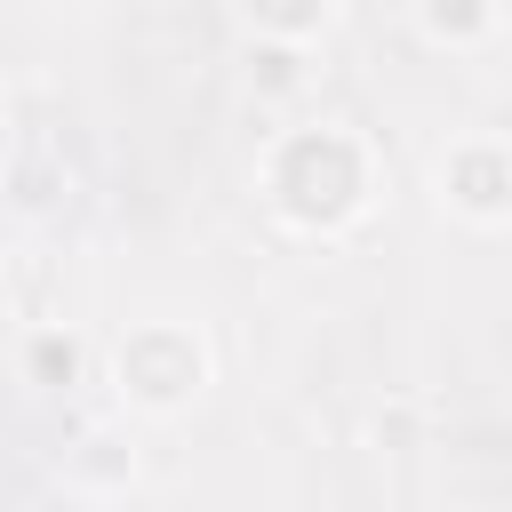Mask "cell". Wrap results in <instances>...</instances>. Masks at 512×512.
I'll list each match as a JSON object with an SVG mask.
<instances>
[{
	"label": "cell",
	"instance_id": "cell-1",
	"mask_svg": "<svg viewBox=\"0 0 512 512\" xmlns=\"http://www.w3.org/2000/svg\"><path fill=\"white\" fill-rule=\"evenodd\" d=\"M448 192H456L472 216H496V208H504V160H496V144L456 152V160H448Z\"/></svg>",
	"mask_w": 512,
	"mask_h": 512
},
{
	"label": "cell",
	"instance_id": "cell-2",
	"mask_svg": "<svg viewBox=\"0 0 512 512\" xmlns=\"http://www.w3.org/2000/svg\"><path fill=\"white\" fill-rule=\"evenodd\" d=\"M496 24V8H424V32H440V40H472V32H488Z\"/></svg>",
	"mask_w": 512,
	"mask_h": 512
}]
</instances>
